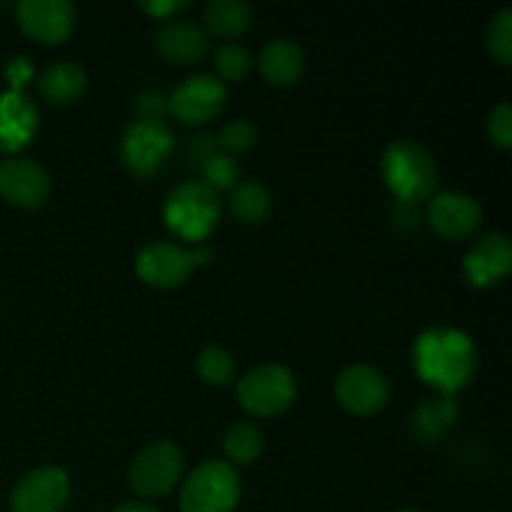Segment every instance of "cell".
<instances>
[{
  "instance_id": "cell-1",
  "label": "cell",
  "mask_w": 512,
  "mask_h": 512,
  "mask_svg": "<svg viewBox=\"0 0 512 512\" xmlns=\"http://www.w3.org/2000/svg\"><path fill=\"white\" fill-rule=\"evenodd\" d=\"M413 365L425 383L453 398L475 378L478 350L463 330L430 328L415 340Z\"/></svg>"
},
{
  "instance_id": "cell-2",
  "label": "cell",
  "mask_w": 512,
  "mask_h": 512,
  "mask_svg": "<svg viewBox=\"0 0 512 512\" xmlns=\"http://www.w3.org/2000/svg\"><path fill=\"white\" fill-rule=\"evenodd\" d=\"M380 168L390 193L408 208L430 200L438 188V163L433 153L415 140H393L385 148Z\"/></svg>"
},
{
  "instance_id": "cell-3",
  "label": "cell",
  "mask_w": 512,
  "mask_h": 512,
  "mask_svg": "<svg viewBox=\"0 0 512 512\" xmlns=\"http://www.w3.org/2000/svg\"><path fill=\"white\" fill-rule=\"evenodd\" d=\"M165 223L178 238L205 240L220 223L218 190L203 180H185L165 203Z\"/></svg>"
},
{
  "instance_id": "cell-4",
  "label": "cell",
  "mask_w": 512,
  "mask_h": 512,
  "mask_svg": "<svg viewBox=\"0 0 512 512\" xmlns=\"http://www.w3.org/2000/svg\"><path fill=\"white\" fill-rule=\"evenodd\" d=\"M240 503L238 470L223 460H205L180 490L183 512H233Z\"/></svg>"
},
{
  "instance_id": "cell-5",
  "label": "cell",
  "mask_w": 512,
  "mask_h": 512,
  "mask_svg": "<svg viewBox=\"0 0 512 512\" xmlns=\"http://www.w3.org/2000/svg\"><path fill=\"white\" fill-rule=\"evenodd\" d=\"M175 148V135L165 120H133L125 128L120 153L125 168L138 178H153L168 163Z\"/></svg>"
},
{
  "instance_id": "cell-6",
  "label": "cell",
  "mask_w": 512,
  "mask_h": 512,
  "mask_svg": "<svg viewBox=\"0 0 512 512\" xmlns=\"http://www.w3.org/2000/svg\"><path fill=\"white\" fill-rule=\"evenodd\" d=\"M185 458L178 445L168 440H155L138 450L128 470L130 488L140 498H163L178 485L183 475Z\"/></svg>"
},
{
  "instance_id": "cell-7",
  "label": "cell",
  "mask_w": 512,
  "mask_h": 512,
  "mask_svg": "<svg viewBox=\"0 0 512 512\" xmlns=\"http://www.w3.org/2000/svg\"><path fill=\"white\" fill-rule=\"evenodd\" d=\"M298 395L295 375L283 365H258L238 383V400L248 413L273 418L285 413Z\"/></svg>"
},
{
  "instance_id": "cell-8",
  "label": "cell",
  "mask_w": 512,
  "mask_h": 512,
  "mask_svg": "<svg viewBox=\"0 0 512 512\" xmlns=\"http://www.w3.org/2000/svg\"><path fill=\"white\" fill-rule=\"evenodd\" d=\"M210 258H213V250L210 248L188 250L175 243L158 240V243H150L140 250L138 260H135V270H138V275L148 285L168 290L183 285L185 278L198 265L208 263Z\"/></svg>"
},
{
  "instance_id": "cell-9",
  "label": "cell",
  "mask_w": 512,
  "mask_h": 512,
  "mask_svg": "<svg viewBox=\"0 0 512 512\" xmlns=\"http://www.w3.org/2000/svg\"><path fill=\"white\" fill-rule=\"evenodd\" d=\"M228 103V88L213 75L183 80L168 98V113L185 125H205L218 118Z\"/></svg>"
},
{
  "instance_id": "cell-10",
  "label": "cell",
  "mask_w": 512,
  "mask_h": 512,
  "mask_svg": "<svg viewBox=\"0 0 512 512\" xmlns=\"http://www.w3.org/2000/svg\"><path fill=\"white\" fill-rule=\"evenodd\" d=\"M15 18L28 38L45 45H58L75 30V8L68 0H20Z\"/></svg>"
},
{
  "instance_id": "cell-11",
  "label": "cell",
  "mask_w": 512,
  "mask_h": 512,
  "mask_svg": "<svg viewBox=\"0 0 512 512\" xmlns=\"http://www.w3.org/2000/svg\"><path fill=\"white\" fill-rule=\"evenodd\" d=\"M388 380L370 365H348L335 380V398L348 413L368 418L380 413L388 403Z\"/></svg>"
},
{
  "instance_id": "cell-12",
  "label": "cell",
  "mask_w": 512,
  "mask_h": 512,
  "mask_svg": "<svg viewBox=\"0 0 512 512\" xmlns=\"http://www.w3.org/2000/svg\"><path fill=\"white\" fill-rule=\"evenodd\" d=\"M53 180L43 165L30 158H8L0 163V198L23 210H38L48 203Z\"/></svg>"
},
{
  "instance_id": "cell-13",
  "label": "cell",
  "mask_w": 512,
  "mask_h": 512,
  "mask_svg": "<svg viewBox=\"0 0 512 512\" xmlns=\"http://www.w3.org/2000/svg\"><path fill=\"white\" fill-rule=\"evenodd\" d=\"M70 483L60 468L30 470L10 493L13 512H60L68 503Z\"/></svg>"
},
{
  "instance_id": "cell-14",
  "label": "cell",
  "mask_w": 512,
  "mask_h": 512,
  "mask_svg": "<svg viewBox=\"0 0 512 512\" xmlns=\"http://www.w3.org/2000/svg\"><path fill=\"white\" fill-rule=\"evenodd\" d=\"M428 223L440 238L465 240L483 225V208L465 193H440L430 200Z\"/></svg>"
},
{
  "instance_id": "cell-15",
  "label": "cell",
  "mask_w": 512,
  "mask_h": 512,
  "mask_svg": "<svg viewBox=\"0 0 512 512\" xmlns=\"http://www.w3.org/2000/svg\"><path fill=\"white\" fill-rule=\"evenodd\" d=\"M465 278L475 288H493L512 268V245L503 233H490L475 240L465 253Z\"/></svg>"
},
{
  "instance_id": "cell-16",
  "label": "cell",
  "mask_w": 512,
  "mask_h": 512,
  "mask_svg": "<svg viewBox=\"0 0 512 512\" xmlns=\"http://www.w3.org/2000/svg\"><path fill=\"white\" fill-rule=\"evenodd\" d=\"M153 45L165 60L178 65H195L210 53L208 33L190 20H165L153 33Z\"/></svg>"
},
{
  "instance_id": "cell-17",
  "label": "cell",
  "mask_w": 512,
  "mask_h": 512,
  "mask_svg": "<svg viewBox=\"0 0 512 512\" xmlns=\"http://www.w3.org/2000/svg\"><path fill=\"white\" fill-rule=\"evenodd\" d=\"M38 133V108L25 95L13 90L0 95V153H18Z\"/></svg>"
},
{
  "instance_id": "cell-18",
  "label": "cell",
  "mask_w": 512,
  "mask_h": 512,
  "mask_svg": "<svg viewBox=\"0 0 512 512\" xmlns=\"http://www.w3.org/2000/svg\"><path fill=\"white\" fill-rule=\"evenodd\" d=\"M260 73L270 85H295L305 70V53L295 40L275 38L263 48L258 58Z\"/></svg>"
},
{
  "instance_id": "cell-19",
  "label": "cell",
  "mask_w": 512,
  "mask_h": 512,
  "mask_svg": "<svg viewBox=\"0 0 512 512\" xmlns=\"http://www.w3.org/2000/svg\"><path fill=\"white\" fill-rule=\"evenodd\" d=\"M85 83H88V78H85V70L80 68L78 63H73V60H60V63L50 65V68L40 75L38 88L40 95H43L48 103L68 105L75 103V100L83 95Z\"/></svg>"
},
{
  "instance_id": "cell-20",
  "label": "cell",
  "mask_w": 512,
  "mask_h": 512,
  "mask_svg": "<svg viewBox=\"0 0 512 512\" xmlns=\"http://www.w3.org/2000/svg\"><path fill=\"white\" fill-rule=\"evenodd\" d=\"M455 420H458V405L448 395H440V398H430L415 408L413 418H410V430L418 440L430 443V440L443 438L453 428Z\"/></svg>"
},
{
  "instance_id": "cell-21",
  "label": "cell",
  "mask_w": 512,
  "mask_h": 512,
  "mask_svg": "<svg viewBox=\"0 0 512 512\" xmlns=\"http://www.w3.org/2000/svg\"><path fill=\"white\" fill-rule=\"evenodd\" d=\"M203 20L205 28L218 38H238L253 23V8L245 0H210Z\"/></svg>"
},
{
  "instance_id": "cell-22",
  "label": "cell",
  "mask_w": 512,
  "mask_h": 512,
  "mask_svg": "<svg viewBox=\"0 0 512 512\" xmlns=\"http://www.w3.org/2000/svg\"><path fill=\"white\" fill-rule=\"evenodd\" d=\"M230 213L245 225H258L273 213V195L258 180H240L233 190H230Z\"/></svg>"
},
{
  "instance_id": "cell-23",
  "label": "cell",
  "mask_w": 512,
  "mask_h": 512,
  "mask_svg": "<svg viewBox=\"0 0 512 512\" xmlns=\"http://www.w3.org/2000/svg\"><path fill=\"white\" fill-rule=\"evenodd\" d=\"M263 433L250 423H235L228 428L223 438V450L228 455L230 465H250L260 458L263 453Z\"/></svg>"
},
{
  "instance_id": "cell-24",
  "label": "cell",
  "mask_w": 512,
  "mask_h": 512,
  "mask_svg": "<svg viewBox=\"0 0 512 512\" xmlns=\"http://www.w3.org/2000/svg\"><path fill=\"white\" fill-rule=\"evenodd\" d=\"M485 45L495 63L512 65V10L503 8L490 18L488 33H485Z\"/></svg>"
},
{
  "instance_id": "cell-25",
  "label": "cell",
  "mask_w": 512,
  "mask_h": 512,
  "mask_svg": "<svg viewBox=\"0 0 512 512\" xmlns=\"http://www.w3.org/2000/svg\"><path fill=\"white\" fill-rule=\"evenodd\" d=\"M198 373L208 385H228L235 375L233 355L223 348H205L198 355Z\"/></svg>"
},
{
  "instance_id": "cell-26",
  "label": "cell",
  "mask_w": 512,
  "mask_h": 512,
  "mask_svg": "<svg viewBox=\"0 0 512 512\" xmlns=\"http://www.w3.org/2000/svg\"><path fill=\"white\" fill-rule=\"evenodd\" d=\"M200 175H203V183H208L213 190H233L240 183L238 160L220 150L203 165Z\"/></svg>"
},
{
  "instance_id": "cell-27",
  "label": "cell",
  "mask_w": 512,
  "mask_h": 512,
  "mask_svg": "<svg viewBox=\"0 0 512 512\" xmlns=\"http://www.w3.org/2000/svg\"><path fill=\"white\" fill-rule=\"evenodd\" d=\"M215 68L230 83H238L253 68V58L240 43H225L215 50Z\"/></svg>"
},
{
  "instance_id": "cell-28",
  "label": "cell",
  "mask_w": 512,
  "mask_h": 512,
  "mask_svg": "<svg viewBox=\"0 0 512 512\" xmlns=\"http://www.w3.org/2000/svg\"><path fill=\"white\" fill-rule=\"evenodd\" d=\"M215 138H218V145L223 153H228V155L248 153V150H253L255 143H258V130L253 128V123L238 118V120H230V123H225L223 130H220Z\"/></svg>"
},
{
  "instance_id": "cell-29",
  "label": "cell",
  "mask_w": 512,
  "mask_h": 512,
  "mask_svg": "<svg viewBox=\"0 0 512 512\" xmlns=\"http://www.w3.org/2000/svg\"><path fill=\"white\" fill-rule=\"evenodd\" d=\"M488 138L493 145L508 150L512 148V105L500 103L495 105L493 113L488 115Z\"/></svg>"
},
{
  "instance_id": "cell-30",
  "label": "cell",
  "mask_w": 512,
  "mask_h": 512,
  "mask_svg": "<svg viewBox=\"0 0 512 512\" xmlns=\"http://www.w3.org/2000/svg\"><path fill=\"white\" fill-rule=\"evenodd\" d=\"M215 153H220L218 138L210 133H203V135H195V138H190L188 148H185V160H188L190 168L198 170L200 173V170H203V165L208 163Z\"/></svg>"
},
{
  "instance_id": "cell-31",
  "label": "cell",
  "mask_w": 512,
  "mask_h": 512,
  "mask_svg": "<svg viewBox=\"0 0 512 512\" xmlns=\"http://www.w3.org/2000/svg\"><path fill=\"white\" fill-rule=\"evenodd\" d=\"M135 113H138V120H163L168 115V98L158 90H148L135 100Z\"/></svg>"
},
{
  "instance_id": "cell-32",
  "label": "cell",
  "mask_w": 512,
  "mask_h": 512,
  "mask_svg": "<svg viewBox=\"0 0 512 512\" xmlns=\"http://www.w3.org/2000/svg\"><path fill=\"white\" fill-rule=\"evenodd\" d=\"M138 5L145 10V13H150L158 20H168L170 15L183 13V10L190 8V3H185V0H153V3H145L143 0V3Z\"/></svg>"
},
{
  "instance_id": "cell-33",
  "label": "cell",
  "mask_w": 512,
  "mask_h": 512,
  "mask_svg": "<svg viewBox=\"0 0 512 512\" xmlns=\"http://www.w3.org/2000/svg\"><path fill=\"white\" fill-rule=\"evenodd\" d=\"M33 78V65L28 63V58L18 55V58H10L8 63V80L13 85V90H23V85Z\"/></svg>"
},
{
  "instance_id": "cell-34",
  "label": "cell",
  "mask_w": 512,
  "mask_h": 512,
  "mask_svg": "<svg viewBox=\"0 0 512 512\" xmlns=\"http://www.w3.org/2000/svg\"><path fill=\"white\" fill-rule=\"evenodd\" d=\"M113 512H160L158 508H153L150 503H138V500H133V503H123L118 505Z\"/></svg>"
},
{
  "instance_id": "cell-35",
  "label": "cell",
  "mask_w": 512,
  "mask_h": 512,
  "mask_svg": "<svg viewBox=\"0 0 512 512\" xmlns=\"http://www.w3.org/2000/svg\"><path fill=\"white\" fill-rule=\"evenodd\" d=\"M400 512H420V510H400Z\"/></svg>"
}]
</instances>
